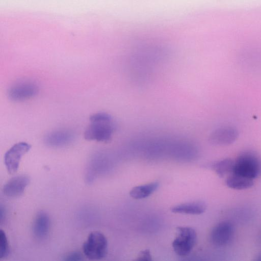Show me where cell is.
I'll return each instance as SVG.
<instances>
[{
  "mask_svg": "<svg viewBox=\"0 0 261 261\" xmlns=\"http://www.w3.org/2000/svg\"><path fill=\"white\" fill-rule=\"evenodd\" d=\"M205 203L202 201H195L176 205L171 208L174 213L200 215L206 210Z\"/></svg>",
  "mask_w": 261,
  "mask_h": 261,
  "instance_id": "obj_12",
  "label": "cell"
},
{
  "mask_svg": "<svg viewBox=\"0 0 261 261\" xmlns=\"http://www.w3.org/2000/svg\"><path fill=\"white\" fill-rule=\"evenodd\" d=\"M232 173L252 179L258 177L261 175V158L250 151L241 153L234 161Z\"/></svg>",
  "mask_w": 261,
  "mask_h": 261,
  "instance_id": "obj_2",
  "label": "cell"
},
{
  "mask_svg": "<svg viewBox=\"0 0 261 261\" xmlns=\"http://www.w3.org/2000/svg\"><path fill=\"white\" fill-rule=\"evenodd\" d=\"M30 182L26 175H19L12 177L4 186V194L9 197H17L21 195Z\"/></svg>",
  "mask_w": 261,
  "mask_h": 261,
  "instance_id": "obj_9",
  "label": "cell"
},
{
  "mask_svg": "<svg viewBox=\"0 0 261 261\" xmlns=\"http://www.w3.org/2000/svg\"><path fill=\"white\" fill-rule=\"evenodd\" d=\"M137 260H151L152 257L149 250L146 249L141 251L136 258Z\"/></svg>",
  "mask_w": 261,
  "mask_h": 261,
  "instance_id": "obj_17",
  "label": "cell"
},
{
  "mask_svg": "<svg viewBox=\"0 0 261 261\" xmlns=\"http://www.w3.org/2000/svg\"><path fill=\"white\" fill-rule=\"evenodd\" d=\"M234 161L227 158L213 163L212 168L220 177L228 176L232 173Z\"/></svg>",
  "mask_w": 261,
  "mask_h": 261,
  "instance_id": "obj_15",
  "label": "cell"
},
{
  "mask_svg": "<svg viewBox=\"0 0 261 261\" xmlns=\"http://www.w3.org/2000/svg\"><path fill=\"white\" fill-rule=\"evenodd\" d=\"M74 139L72 133L67 130H58L47 134L44 138L45 143L52 147H62L70 144Z\"/></svg>",
  "mask_w": 261,
  "mask_h": 261,
  "instance_id": "obj_10",
  "label": "cell"
},
{
  "mask_svg": "<svg viewBox=\"0 0 261 261\" xmlns=\"http://www.w3.org/2000/svg\"><path fill=\"white\" fill-rule=\"evenodd\" d=\"M9 253V247L7 236L3 230H0V258L6 257Z\"/></svg>",
  "mask_w": 261,
  "mask_h": 261,
  "instance_id": "obj_16",
  "label": "cell"
},
{
  "mask_svg": "<svg viewBox=\"0 0 261 261\" xmlns=\"http://www.w3.org/2000/svg\"><path fill=\"white\" fill-rule=\"evenodd\" d=\"M239 137L237 129L229 125L219 127L210 134V141L217 145H228L236 141Z\"/></svg>",
  "mask_w": 261,
  "mask_h": 261,
  "instance_id": "obj_7",
  "label": "cell"
},
{
  "mask_svg": "<svg viewBox=\"0 0 261 261\" xmlns=\"http://www.w3.org/2000/svg\"><path fill=\"white\" fill-rule=\"evenodd\" d=\"M83 259L82 254L79 252H73L65 257L64 260L79 261Z\"/></svg>",
  "mask_w": 261,
  "mask_h": 261,
  "instance_id": "obj_18",
  "label": "cell"
},
{
  "mask_svg": "<svg viewBox=\"0 0 261 261\" xmlns=\"http://www.w3.org/2000/svg\"><path fill=\"white\" fill-rule=\"evenodd\" d=\"M90 123L84 133L87 140L107 142L112 137L115 125L112 116L105 112H99L91 115Z\"/></svg>",
  "mask_w": 261,
  "mask_h": 261,
  "instance_id": "obj_1",
  "label": "cell"
},
{
  "mask_svg": "<svg viewBox=\"0 0 261 261\" xmlns=\"http://www.w3.org/2000/svg\"><path fill=\"white\" fill-rule=\"evenodd\" d=\"M31 148L30 144L21 142L15 144L5 153V164L10 174H14L17 171L21 159Z\"/></svg>",
  "mask_w": 261,
  "mask_h": 261,
  "instance_id": "obj_5",
  "label": "cell"
},
{
  "mask_svg": "<svg viewBox=\"0 0 261 261\" xmlns=\"http://www.w3.org/2000/svg\"><path fill=\"white\" fill-rule=\"evenodd\" d=\"M83 251L89 259L98 260L104 258L108 251L107 238L100 232H92L83 245Z\"/></svg>",
  "mask_w": 261,
  "mask_h": 261,
  "instance_id": "obj_4",
  "label": "cell"
},
{
  "mask_svg": "<svg viewBox=\"0 0 261 261\" xmlns=\"http://www.w3.org/2000/svg\"><path fill=\"white\" fill-rule=\"evenodd\" d=\"M234 227L229 221H222L215 225L210 233V240L214 245L223 247L229 244L234 235Z\"/></svg>",
  "mask_w": 261,
  "mask_h": 261,
  "instance_id": "obj_6",
  "label": "cell"
},
{
  "mask_svg": "<svg viewBox=\"0 0 261 261\" xmlns=\"http://www.w3.org/2000/svg\"><path fill=\"white\" fill-rule=\"evenodd\" d=\"M159 186L157 181L140 185L133 188L129 192V195L135 199L145 198L151 195Z\"/></svg>",
  "mask_w": 261,
  "mask_h": 261,
  "instance_id": "obj_14",
  "label": "cell"
},
{
  "mask_svg": "<svg viewBox=\"0 0 261 261\" xmlns=\"http://www.w3.org/2000/svg\"><path fill=\"white\" fill-rule=\"evenodd\" d=\"M196 241L197 233L193 228L179 226L176 228V236L172 246L176 254L185 256L191 252Z\"/></svg>",
  "mask_w": 261,
  "mask_h": 261,
  "instance_id": "obj_3",
  "label": "cell"
},
{
  "mask_svg": "<svg viewBox=\"0 0 261 261\" xmlns=\"http://www.w3.org/2000/svg\"><path fill=\"white\" fill-rule=\"evenodd\" d=\"M39 89L36 84L31 82H22L13 85L8 91V96L13 101L27 100L36 95Z\"/></svg>",
  "mask_w": 261,
  "mask_h": 261,
  "instance_id": "obj_8",
  "label": "cell"
},
{
  "mask_svg": "<svg viewBox=\"0 0 261 261\" xmlns=\"http://www.w3.org/2000/svg\"><path fill=\"white\" fill-rule=\"evenodd\" d=\"M32 228L33 234L37 239H46L50 228V219L48 215L44 212H39L35 217Z\"/></svg>",
  "mask_w": 261,
  "mask_h": 261,
  "instance_id": "obj_11",
  "label": "cell"
},
{
  "mask_svg": "<svg viewBox=\"0 0 261 261\" xmlns=\"http://www.w3.org/2000/svg\"><path fill=\"white\" fill-rule=\"evenodd\" d=\"M225 183L228 187L234 190L247 189L254 185L253 179L234 173L227 176Z\"/></svg>",
  "mask_w": 261,
  "mask_h": 261,
  "instance_id": "obj_13",
  "label": "cell"
}]
</instances>
